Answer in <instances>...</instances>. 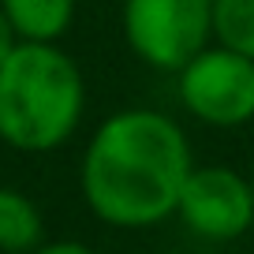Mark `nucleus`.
<instances>
[{
    "instance_id": "f257e3e1",
    "label": "nucleus",
    "mask_w": 254,
    "mask_h": 254,
    "mask_svg": "<svg viewBox=\"0 0 254 254\" xmlns=\"http://www.w3.org/2000/svg\"><path fill=\"white\" fill-rule=\"evenodd\" d=\"M190 168V142L172 116L157 109H120L90 135L79 183L97 221L112 228H150L176 213Z\"/></svg>"
},
{
    "instance_id": "f03ea898",
    "label": "nucleus",
    "mask_w": 254,
    "mask_h": 254,
    "mask_svg": "<svg viewBox=\"0 0 254 254\" xmlns=\"http://www.w3.org/2000/svg\"><path fill=\"white\" fill-rule=\"evenodd\" d=\"M86 82L56 41H19L0 64V142L19 153H49L75 135Z\"/></svg>"
},
{
    "instance_id": "7ed1b4c3",
    "label": "nucleus",
    "mask_w": 254,
    "mask_h": 254,
    "mask_svg": "<svg viewBox=\"0 0 254 254\" xmlns=\"http://www.w3.org/2000/svg\"><path fill=\"white\" fill-rule=\"evenodd\" d=\"M124 41L146 67L176 75L213 41V0H124Z\"/></svg>"
},
{
    "instance_id": "20e7f679",
    "label": "nucleus",
    "mask_w": 254,
    "mask_h": 254,
    "mask_svg": "<svg viewBox=\"0 0 254 254\" xmlns=\"http://www.w3.org/2000/svg\"><path fill=\"white\" fill-rule=\"evenodd\" d=\"M176 97L209 127H243L254 120V60L236 49L206 45L176 71Z\"/></svg>"
},
{
    "instance_id": "39448f33",
    "label": "nucleus",
    "mask_w": 254,
    "mask_h": 254,
    "mask_svg": "<svg viewBox=\"0 0 254 254\" xmlns=\"http://www.w3.org/2000/svg\"><path fill=\"white\" fill-rule=\"evenodd\" d=\"M176 217L194 236L228 243L254 224V187L251 176L232 172L228 165H194L183 180Z\"/></svg>"
},
{
    "instance_id": "423d86ee",
    "label": "nucleus",
    "mask_w": 254,
    "mask_h": 254,
    "mask_svg": "<svg viewBox=\"0 0 254 254\" xmlns=\"http://www.w3.org/2000/svg\"><path fill=\"white\" fill-rule=\"evenodd\" d=\"M19 41H60L75 23V0H0Z\"/></svg>"
},
{
    "instance_id": "0eeeda50",
    "label": "nucleus",
    "mask_w": 254,
    "mask_h": 254,
    "mask_svg": "<svg viewBox=\"0 0 254 254\" xmlns=\"http://www.w3.org/2000/svg\"><path fill=\"white\" fill-rule=\"evenodd\" d=\"M41 213L23 190L0 187V251L8 254H30L41 247Z\"/></svg>"
},
{
    "instance_id": "6e6552de",
    "label": "nucleus",
    "mask_w": 254,
    "mask_h": 254,
    "mask_svg": "<svg viewBox=\"0 0 254 254\" xmlns=\"http://www.w3.org/2000/svg\"><path fill=\"white\" fill-rule=\"evenodd\" d=\"M213 41L254 60V0H213Z\"/></svg>"
},
{
    "instance_id": "1a4fd4ad",
    "label": "nucleus",
    "mask_w": 254,
    "mask_h": 254,
    "mask_svg": "<svg viewBox=\"0 0 254 254\" xmlns=\"http://www.w3.org/2000/svg\"><path fill=\"white\" fill-rule=\"evenodd\" d=\"M30 254H94L90 247H82V243H75V239H60V243H41V247H34Z\"/></svg>"
},
{
    "instance_id": "9d476101",
    "label": "nucleus",
    "mask_w": 254,
    "mask_h": 254,
    "mask_svg": "<svg viewBox=\"0 0 254 254\" xmlns=\"http://www.w3.org/2000/svg\"><path fill=\"white\" fill-rule=\"evenodd\" d=\"M19 45V38H15V30H11V23H8V15H4V8H0V64L8 60V53Z\"/></svg>"
},
{
    "instance_id": "9b49d317",
    "label": "nucleus",
    "mask_w": 254,
    "mask_h": 254,
    "mask_svg": "<svg viewBox=\"0 0 254 254\" xmlns=\"http://www.w3.org/2000/svg\"><path fill=\"white\" fill-rule=\"evenodd\" d=\"M251 187H254V172H251Z\"/></svg>"
}]
</instances>
